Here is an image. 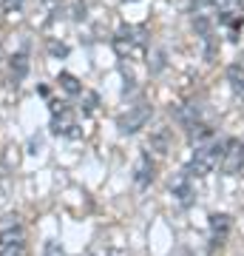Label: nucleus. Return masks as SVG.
Segmentation results:
<instances>
[{"mask_svg":"<svg viewBox=\"0 0 244 256\" xmlns=\"http://www.w3.org/2000/svg\"><path fill=\"white\" fill-rule=\"evenodd\" d=\"M9 68H11V82H14V86H20V82L26 80V74H28V54H26V52L11 54Z\"/></svg>","mask_w":244,"mask_h":256,"instance_id":"obj_11","label":"nucleus"},{"mask_svg":"<svg viewBox=\"0 0 244 256\" xmlns=\"http://www.w3.org/2000/svg\"><path fill=\"white\" fill-rule=\"evenodd\" d=\"M43 256H65V250L60 248V242H54V239H48L43 245Z\"/></svg>","mask_w":244,"mask_h":256,"instance_id":"obj_18","label":"nucleus"},{"mask_svg":"<svg viewBox=\"0 0 244 256\" xmlns=\"http://www.w3.org/2000/svg\"><path fill=\"white\" fill-rule=\"evenodd\" d=\"M26 239V228L20 222L17 214H6L0 220V245H9V242H23Z\"/></svg>","mask_w":244,"mask_h":256,"instance_id":"obj_9","label":"nucleus"},{"mask_svg":"<svg viewBox=\"0 0 244 256\" xmlns=\"http://www.w3.org/2000/svg\"><path fill=\"white\" fill-rule=\"evenodd\" d=\"M242 0H190V12L193 18H210V14H225L233 12Z\"/></svg>","mask_w":244,"mask_h":256,"instance_id":"obj_7","label":"nucleus"},{"mask_svg":"<svg viewBox=\"0 0 244 256\" xmlns=\"http://www.w3.org/2000/svg\"><path fill=\"white\" fill-rule=\"evenodd\" d=\"M51 134L57 137H80V122L74 117V111L65 102H51Z\"/></svg>","mask_w":244,"mask_h":256,"instance_id":"obj_4","label":"nucleus"},{"mask_svg":"<svg viewBox=\"0 0 244 256\" xmlns=\"http://www.w3.org/2000/svg\"><path fill=\"white\" fill-rule=\"evenodd\" d=\"M242 66H244V52H242Z\"/></svg>","mask_w":244,"mask_h":256,"instance_id":"obj_21","label":"nucleus"},{"mask_svg":"<svg viewBox=\"0 0 244 256\" xmlns=\"http://www.w3.org/2000/svg\"><path fill=\"white\" fill-rule=\"evenodd\" d=\"M227 82H230V92L236 97H242V102H244V66L242 63L227 66Z\"/></svg>","mask_w":244,"mask_h":256,"instance_id":"obj_12","label":"nucleus"},{"mask_svg":"<svg viewBox=\"0 0 244 256\" xmlns=\"http://www.w3.org/2000/svg\"><path fill=\"white\" fill-rule=\"evenodd\" d=\"M148 28L145 26H122L114 34V52L119 54V60H142L145 52H148Z\"/></svg>","mask_w":244,"mask_h":256,"instance_id":"obj_2","label":"nucleus"},{"mask_svg":"<svg viewBox=\"0 0 244 256\" xmlns=\"http://www.w3.org/2000/svg\"><path fill=\"white\" fill-rule=\"evenodd\" d=\"M57 86H60V88L68 94V97H80V94L85 92V88H82V82L77 80L74 74H68V72H60V74H57Z\"/></svg>","mask_w":244,"mask_h":256,"instance_id":"obj_14","label":"nucleus"},{"mask_svg":"<svg viewBox=\"0 0 244 256\" xmlns=\"http://www.w3.org/2000/svg\"><path fill=\"white\" fill-rule=\"evenodd\" d=\"M219 168H222L227 176L242 174V168H244V142L242 140H236V137L225 140V154H222Z\"/></svg>","mask_w":244,"mask_h":256,"instance_id":"obj_5","label":"nucleus"},{"mask_svg":"<svg viewBox=\"0 0 244 256\" xmlns=\"http://www.w3.org/2000/svg\"><path fill=\"white\" fill-rule=\"evenodd\" d=\"M171 196H173V202H176L182 210H188L190 205L196 202V188H193V180H190L185 171H182V174L171 182Z\"/></svg>","mask_w":244,"mask_h":256,"instance_id":"obj_6","label":"nucleus"},{"mask_svg":"<svg viewBox=\"0 0 244 256\" xmlns=\"http://www.w3.org/2000/svg\"><path fill=\"white\" fill-rule=\"evenodd\" d=\"M51 54H60V57H65V54H68V46H57V43H51Z\"/></svg>","mask_w":244,"mask_h":256,"instance_id":"obj_20","label":"nucleus"},{"mask_svg":"<svg viewBox=\"0 0 244 256\" xmlns=\"http://www.w3.org/2000/svg\"><path fill=\"white\" fill-rule=\"evenodd\" d=\"M222 154H225V140H216V137H213L210 142L193 148V154H190L188 165H185L182 171H185L190 180H202V176L213 174V171L219 168V162H222Z\"/></svg>","mask_w":244,"mask_h":256,"instance_id":"obj_1","label":"nucleus"},{"mask_svg":"<svg viewBox=\"0 0 244 256\" xmlns=\"http://www.w3.org/2000/svg\"><path fill=\"white\" fill-rule=\"evenodd\" d=\"M151 114H154V106H151L148 100H139L136 106H131L125 114H119V120H117L119 134H125V137H128V134H136V131H142V128L148 126Z\"/></svg>","mask_w":244,"mask_h":256,"instance_id":"obj_3","label":"nucleus"},{"mask_svg":"<svg viewBox=\"0 0 244 256\" xmlns=\"http://www.w3.org/2000/svg\"><path fill=\"white\" fill-rule=\"evenodd\" d=\"M154 176H156V162L151 160L148 151H142L139 160H136V165H134V185L139 188V191H145L148 185L154 182Z\"/></svg>","mask_w":244,"mask_h":256,"instance_id":"obj_10","label":"nucleus"},{"mask_svg":"<svg viewBox=\"0 0 244 256\" xmlns=\"http://www.w3.org/2000/svg\"><path fill=\"white\" fill-rule=\"evenodd\" d=\"M230 228H233V216L230 214H213L210 216V250L225 245V239L230 236Z\"/></svg>","mask_w":244,"mask_h":256,"instance_id":"obj_8","label":"nucleus"},{"mask_svg":"<svg viewBox=\"0 0 244 256\" xmlns=\"http://www.w3.org/2000/svg\"><path fill=\"white\" fill-rule=\"evenodd\" d=\"M188 140H190V146H193V148L205 146V142H210V140H213V128H210L208 122H196V126L188 128Z\"/></svg>","mask_w":244,"mask_h":256,"instance_id":"obj_13","label":"nucleus"},{"mask_svg":"<svg viewBox=\"0 0 244 256\" xmlns=\"http://www.w3.org/2000/svg\"><path fill=\"white\" fill-rule=\"evenodd\" d=\"M0 256H26V239H23V242H9V245H0Z\"/></svg>","mask_w":244,"mask_h":256,"instance_id":"obj_17","label":"nucleus"},{"mask_svg":"<svg viewBox=\"0 0 244 256\" xmlns=\"http://www.w3.org/2000/svg\"><path fill=\"white\" fill-rule=\"evenodd\" d=\"M151 151L156 154H168L171 151V128H156L154 134H151Z\"/></svg>","mask_w":244,"mask_h":256,"instance_id":"obj_15","label":"nucleus"},{"mask_svg":"<svg viewBox=\"0 0 244 256\" xmlns=\"http://www.w3.org/2000/svg\"><path fill=\"white\" fill-rule=\"evenodd\" d=\"M80 97H82V106H80L82 114H85V117H88V114H94V111H97V106H100V97H97L94 92H82Z\"/></svg>","mask_w":244,"mask_h":256,"instance_id":"obj_16","label":"nucleus"},{"mask_svg":"<svg viewBox=\"0 0 244 256\" xmlns=\"http://www.w3.org/2000/svg\"><path fill=\"white\" fill-rule=\"evenodd\" d=\"M23 6V0H3V9L6 12H17Z\"/></svg>","mask_w":244,"mask_h":256,"instance_id":"obj_19","label":"nucleus"},{"mask_svg":"<svg viewBox=\"0 0 244 256\" xmlns=\"http://www.w3.org/2000/svg\"><path fill=\"white\" fill-rule=\"evenodd\" d=\"M45 3H51V0H45Z\"/></svg>","mask_w":244,"mask_h":256,"instance_id":"obj_22","label":"nucleus"}]
</instances>
